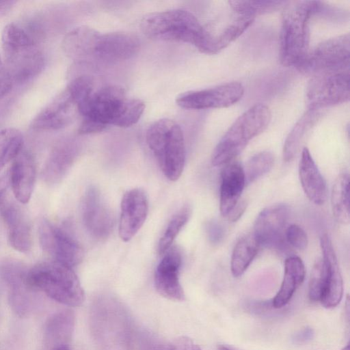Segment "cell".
I'll return each mask as SVG.
<instances>
[{
	"label": "cell",
	"instance_id": "cell-21",
	"mask_svg": "<svg viewBox=\"0 0 350 350\" xmlns=\"http://www.w3.org/2000/svg\"><path fill=\"white\" fill-rule=\"evenodd\" d=\"M36 178V168L32 155L21 152L13 161L9 181L15 198L21 204H27L32 195Z\"/></svg>",
	"mask_w": 350,
	"mask_h": 350
},
{
	"label": "cell",
	"instance_id": "cell-18",
	"mask_svg": "<svg viewBox=\"0 0 350 350\" xmlns=\"http://www.w3.org/2000/svg\"><path fill=\"white\" fill-rule=\"evenodd\" d=\"M1 215L7 228L10 245L20 252H28L32 245V235L26 213L18 204L8 202L1 206Z\"/></svg>",
	"mask_w": 350,
	"mask_h": 350
},
{
	"label": "cell",
	"instance_id": "cell-26",
	"mask_svg": "<svg viewBox=\"0 0 350 350\" xmlns=\"http://www.w3.org/2000/svg\"><path fill=\"white\" fill-rule=\"evenodd\" d=\"M74 327V315L66 310L54 314L46 322L44 341L46 350L68 346Z\"/></svg>",
	"mask_w": 350,
	"mask_h": 350
},
{
	"label": "cell",
	"instance_id": "cell-15",
	"mask_svg": "<svg viewBox=\"0 0 350 350\" xmlns=\"http://www.w3.org/2000/svg\"><path fill=\"white\" fill-rule=\"evenodd\" d=\"M182 254L176 246H172L158 264L154 273V285L163 297L174 301L185 299V293L179 280Z\"/></svg>",
	"mask_w": 350,
	"mask_h": 350
},
{
	"label": "cell",
	"instance_id": "cell-22",
	"mask_svg": "<svg viewBox=\"0 0 350 350\" xmlns=\"http://www.w3.org/2000/svg\"><path fill=\"white\" fill-rule=\"evenodd\" d=\"M77 153V147L72 142L63 141L57 144L42 167V180L51 185L59 183L70 170Z\"/></svg>",
	"mask_w": 350,
	"mask_h": 350
},
{
	"label": "cell",
	"instance_id": "cell-9",
	"mask_svg": "<svg viewBox=\"0 0 350 350\" xmlns=\"http://www.w3.org/2000/svg\"><path fill=\"white\" fill-rule=\"evenodd\" d=\"M349 70L314 75L308 83L306 99L308 109L319 110L349 100Z\"/></svg>",
	"mask_w": 350,
	"mask_h": 350
},
{
	"label": "cell",
	"instance_id": "cell-7",
	"mask_svg": "<svg viewBox=\"0 0 350 350\" xmlns=\"http://www.w3.org/2000/svg\"><path fill=\"white\" fill-rule=\"evenodd\" d=\"M271 118L269 107L256 104L241 115L230 126L215 148L211 163L214 166L231 162L254 137L262 133Z\"/></svg>",
	"mask_w": 350,
	"mask_h": 350
},
{
	"label": "cell",
	"instance_id": "cell-37",
	"mask_svg": "<svg viewBox=\"0 0 350 350\" xmlns=\"http://www.w3.org/2000/svg\"><path fill=\"white\" fill-rule=\"evenodd\" d=\"M287 242L294 248L303 250L307 247L308 237L304 230L297 224L290 225L285 230Z\"/></svg>",
	"mask_w": 350,
	"mask_h": 350
},
{
	"label": "cell",
	"instance_id": "cell-32",
	"mask_svg": "<svg viewBox=\"0 0 350 350\" xmlns=\"http://www.w3.org/2000/svg\"><path fill=\"white\" fill-rule=\"evenodd\" d=\"M191 214L190 206L185 205L172 217L159 239L158 244L159 255L164 254L172 247L174 239L188 221Z\"/></svg>",
	"mask_w": 350,
	"mask_h": 350
},
{
	"label": "cell",
	"instance_id": "cell-30",
	"mask_svg": "<svg viewBox=\"0 0 350 350\" xmlns=\"http://www.w3.org/2000/svg\"><path fill=\"white\" fill-rule=\"evenodd\" d=\"M260 245L254 234H247L236 243L231 256L230 269L234 277L241 276L257 254Z\"/></svg>",
	"mask_w": 350,
	"mask_h": 350
},
{
	"label": "cell",
	"instance_id": "cell-38",
	"mask_svg": "<svg viewBox=\"0 0 350 350\" xmlns=\"http://www.w3.org/2000/svg\"><path fill=\"white\" fill-rule=\"evenodd\" d=\"M14 82L0 54V100L11 90Z\"/></svg>",
	"mask_w": 350,
	"mask_h": 350
},
{
	"label": "cell",
	"instance_id": "cell-42",
	"mask_svg": "<svg viewBox=\"0 0 350 350\" xmlns=\"http://www.w3.org/2000/svg\"><path fill=\"white\" fill-rule=\"evenodd\" d=\"M247 202L244 200H239L226 217L230 222L237 221L243 214L247 208Z\"/></svg>",
	"mask_w": 350,
	"mask_h": 350
},
{
	"label": "cell",
	"instance_id": "cell-46",
	"mask_svg": "<svg viewBox=\"0 0 350 350\" xmlns=\"http://www.w3.org/2000/svg\"><path fill=\"white\" fill-rule=\"evenodd\" d=\"M54 350H70L68 346H62L56 348Z\"/></svg>",
	"mask_w": 350,
	"mask_h": 350
},
{
	"label": "cell",
	"instance_id": "cell-11",
	"mask_svg": "<svg viewBox=\"0 0 350 350\" xmlns=\"http://www.w3.org/2000/svg\"><path fill=\"white\" fill-rule=\"evenodd\" d=\"M28 269L22 262L12 259L0 264V276L8 286L10 306L20 317L31 312L36 291L28 282Z\"/></svg>",
	"mask_w": 350,
	"mask_h": 350
},
{
	"label": "cell",
	"instance_id": "cell-31",
	"mask_svg": "<svg viewBox=\"0 0 350 350\" xmlns=\"http://www.w3.org/2000/svg\"><path fill=\"white\" fill-rule=\"evenodd\" d=\"M23 143V135L18 129L0 130V171L22 152Z\"/></svg>",
	"mask_w": 350,
	"mask_h": 350
},
{
	"label": "cell",
	"instance_id": "cell-8",
	"mask_svg": "<svg viewBox=\"0 0 350 350\" xmlns=\"http://www.w3.org/2000/svg\"><path fill=\"white\" fill-rule=\"evenodd\" d=\"M350 38L344 34L319 43L297 68L314 75L349 70Z\"/></svg>",
	"mask_w": 350,
	"mask_h": 350
},
{
	"label": "cell",
	"instance_id": "cell-10",
	"mask_svg": "<svg viewBox=\"0 0 350 350\" xmlns=\"http://www.w3.org/2000/svg\"><path fill=\"white\" fill-rule=\"evenodd\" d=\"M38 231L42 249L53 260L71 268L83 260L84 252L82 247L66 230L42 218L38 223Z\"/></svg>",
	"mask_w": 350,
	"mask_h": 350
},
{
	"label": "cell",
	"instance_id": "cell-13",
	"mask_svg": "<svg viewBox=\"0 0 350 350\" xmlns=\"http://www.w3.org/2000/svg\"><path fill=\"white\" fill-rule=\"evenodd\" d=\"M81 215L83 226L93 237L103 239L111 234L114 225L113 216L96 187L90 186L83 194Z\"/></svg>",
	"mask_w": 350,
	"mask_h": 350
},
{
	"label": "cell",
	"instance_id": "cell-41",
	"mask_svg": "<svg viewBox=\"0 0 350 350\" xmlns=\"http://www.w3.org/2000/svg\"><path fill=\"white\" fill-rule=\"evenodd\" d=\"M250 312L256 314H262L274 308L272 305V301H252L246 306Z\"/></svg>",
	"mask_w": 350,
	"mask_h": 350
},
{
	"label": "cell",
	"instance_id": "cell-27",
	"mask_svg": "<svg viewBox=\"0 0 350 350\" xmlns=\"http://www.w3.org/2000/svg\"><path fill=\"white\" fill-rule=\"evenodd\" d=\"M305 273L304 264L300 258L292 256L285 260L282 284L271 300L275 309L281 308L288 303L296 289L304 282Z\"/></svg>",
	"mask_w": 350,
	"mask_h": 350
},
{
	"label": "cell",
	"instance_id": "cell-29",
	"mask_svg": "<svg viewBox=\"0 0 350 350\" xmlns=\"http://www.w3.org/2000/svg\"><path fill=\"white\" fill-rule=\"evenodd\" d=\"M332 209L336 220L346 225L350 221L349 176L341 173L335 180L331 194Z\"/></svg>",
	"mask_w": 350,
	"mask_h": 350
},
{
	"label": "cell",
	"instance_id": "cell-28",
	"mask_svg": "<svg viewBox=\"0 0 350 350\" xmlns=\"http://www.w3.org/2000/svg\"><path fill=\"white\" fill-rule=\"evenodd\" d=\"M320 116L319 110L308 109L298 120L288 135L283 147V159L292 161L298 152L305 135L314 125Z\"/></svg>",
	"mask_w": 350,
	"mask_h": 350
},
{
	"label": "cell",
	"instance_id": "cell-16",
	"mask_svg": "<svg viewBox=\"0 0 350 350\" xmlns=\"http://www.w3.org/2000/svg\"><path fill=\"white\" fill-rule=\"evenodd\" d=\"M288 215L289 208L284 204L271 205L258 214L253 234L260 246L278 247L282 243Z\"/></svg>",
	"mask_w": 350,
	"mask_h": 350
},
{
	"label": "cell",
	"instance_id": "cell-1",
	"mask_svg": "<svg viewBox=\"0 0 350 350\" xmlns=\"http://www.w3.org/2000/svg\"><path fill=\"white\" fill-rule=\"evenodd\" d=\"M144 109L142 100L128 98L122 87H103L77 106L83 117L79 133H98L110 125L129 127L139 120Z\"/></svg>",
	"mask_w": 350,
	"mask_h": 350
},
{
	"label": "cell",
	"instance_id": "cell-43",
	"mask_svg": "<svg viewBox=\"0 0 350 350\" xmlns=\"http://www.w3.org/2000/svg\"><path fill=\"white\" fill-rule=\"evenodd\" d=\"M207 227V232L209 239L213 242L219 241L221 236V231L219 226L217 224L211 223L208 225Z\"/></svg>",
	"mask_w": 350,
	"mask_h": 350
},
{
	"label": "cell",
	"instance_id": "cell-45",
	"mask_svg": "<svg viewBox=\"0 0 350 350\" xmlns=\"http://www.w3.org/2000/svg\"><path fill=\"white\" fill-rule=\"evenodd\" d=\"M16 1H0V17L6 15L13 8Z\"/></svg>",
	"mask_w": 350,
	"mask_h": 350
},
{
	"label": "cell",
	"instance_id": "cell-17",
	"mask_svg": "<svg viewBox=\"0 0 350 350\" xmlns=\"http://www.w3.org/2000/svg\"><path fill=\"white\" fill-rule=\"evenodd\" d=\"M77 105L67 88L53 98L33 119L31 127L37 131H54L68 125Z\"/></svg>",
	"mask_w": 350,
	"mask_h": 350
},
{
	"label": "cell",
	"instance_id": "cell-2",
	"mask_svg": "<svg viewBox=\"0 0 350 350\" xmlns=\"http://www.w3.org/2000/svg\"><path fill=\"white\" fill-rule=\"evenodd\" d=\"M141 29L157 40L189 43L206 54H215L214 37L190 12L171 10L154 12L142 20Z\"/></svg>",
	"mask_w": 350,
	"mask_h": 350
},
{
	"label": "cell",
	"instance_id": "cell-23",
	"mask_svg": "<svg viewBox=\"0 0 350 350\" xmlns=\"http://www.w3.org/2000/svg\"><path fill=\"white\" fill-rule=\"evenodd\" d=\"M243 167L237 162H230L221 172L219 210L226 217L237 204L245 185Z\"/></svg>",
	"mask_w": 350,
	"mask_h": 350
},
{
	"label": "cell",
	"instance_id": "cell-40",
	"mask_svg": "<svg viewBox=\"0 0 350 350\" xmlns=\"http://www.w3.org/2000/svg\"><path fill=\"white\" fill-rule=\"evenodd\" d=\"M314 336V331L310 327H306L297 332L292 337L294 344L302 345L311 340Z\"/></svg>",
	"mask_w": 350,
	"mask_h": 350
},
{
	"label": "cell",
	"instance_id": "cell-48",
	"mask_svg": "<svg viewBox=\"0 0 350 350\" xmlns=\"http://www.w3.org/2000/svg\"><path fill=\"white\" fill-rule=\"evenodd\" d=\"M341 350H349V344L348 343L345 347H343Z\"/></svg>",
	"mask_w": 350,
	"mask_h": 350
},
{
	"label": "cell",
	"instance_id": "cell-25",
	"mask_svg": "<svg viewBox=\"0 0 350 350\" xmlns=\"http://www.w3.org/2000/svg\"><path fill=\"white\" fill-rule=\"evenodd\" d=\"M100 33L88 26L77 27L64 38L62 49L70 58L83 59L94 57Z\"/></svg>",
	"mask_w": 350,
	"mask_h": 350
},
{
	"label": "cell",
	"instance_id": "cell-4",
	"mask_svg": "<svg viewBox=\"0 0 350 350\" xmlns=\"http://www.w3.org/2000/svg\"><path fill=\"white\" fill-rule=\"evenodd\" d=\"M3 62L14 83H23L43 69L44 57L35 39L23 27L10 23L1 33Z\"/></svg>",
	"mask_w": 350,
	"mask_h": 350
},
{
	"label": "cell",
	"instance_id": "cell-12",
	"mask_svg": "<svg viewBox=\"0 0 350 350\" xmlns=\"http://www.w3.org/2000/svg\"><path fill=\"white\" fill-rule=\"evenodd\" d=\"M244 87L239 82H229L179 95L176 103L187 109H206L230 107L243 96Z\"/></svg>",
	"mask_w": 350,
	"mask_h": 350
},
{
	"label": "cell",
	"instance_id": "cell-34",
	"mask_svg": "<svg viewBox=\"0 0 350 350\" xmlns=\"http://www.w3.org/2000/svg\"><path fill=\"white\" fill-rule=\"evenodd\" d=\"M274 163V156L262 151L252 156L243 167L245 183H251L270 171Z\"/></svg>",
	"mask_w": 350,
	"mask_h": 350
},
{
	"label": "cell",
	"instance_id": "cell-20",
	"mask_svg": "<svg viewBox=\"0 0 350 350\" xmlns=\"http://www.w3.org/2000/svg\"><path fill=\"white\" fill-rule=\"evenodd\" d=\"M320 245L328 274L327 284L319 301L323 307L332 308L336 307L342 299L343 281L336 254L327 234L321 236Z\"/></svg>",
	"mask_w": 350,
	"mask_h": 350
},
{
	"label": "cell",
	"instance_id": "cell-19",
	"mask_svg": "<svg viewBox=\"0 0 350 350\" xmlns=\"http://www.w3.org/2000/svg\"><path fill=\"white\" fill-rule=\"evenodd\" d=\"M137 38L126 32H110L100 34L94 57L108 62L125 60L139 50Z\"/></svg>",
	"mask_w": 350,
	"mask_h": 350
},
{
	"label": "cell",
	"instance_id": "cell-47",
	"mask_svg": "<svg viewBox=\"0 0 350 350\" xmlns=\"http://www.w3.org/2000/svg\"><path fill=\"white\" fill-rule=\"evenodd\" d=\"M218 350H233V349H231L230 348H228L226 346H224V345H220L219 347H218Z\"/></svg>",
	"mask_w": 350,
	"mask_h": 350
},
{
	"label": "cell",
	"instance_id": "cell-44",
	"mask_svg": "<svg viewBox=\"0 0 350 350\" xmlns=\"http://www.w3.org/2000/svg\"><path fill=\"white\" fill-rule=\"evenodd\" d=\"M9 184V174H5L0 177V204L3 200Z\"/></svg>",
	"mask_w": 350,
	"mask_h": 350
},
{
	"label": "cell",
	"instance_id": "cell-35",
	"mask_svg": "<svg viewBox=\"0 0 350 350\" xmlns=\"http://www.w3.org/2000/svg\"><path fill=\"white\" fill-rule=\"evenodd\" d=\"M254 19V17L240 16L219 35L213 36L215 53L239 38L250 26Z\"/></svg>",
	"mask_w": 350,
	"mask_h": 350
},
{
	"label": "cell",
	"instance_id": "cell-39",
	"mask_svg": "<svg viewBox=\"0 0 350 350\" xmlns=\"http://www.w3.org/2000/svg\"><path fill=\"white\" fill-rule=\"evenodd\" d=\"M167 350H202L191 338L181 336L175 339L169 345Z\"/></svg>",
	"mask_w": 350,
	"mask_h": 350
},
{
	"label": "cell",
	"instance_id": "cell-33",
	"mask_svg": "<svg viewBox=\"0 0 350 350\" xmlns=\"http://www.w3.org/2000/svg\"><path fill=\"white\" fill-rule=\"evenodd\" d=\"M287 1H230L232 9L240 16L254 17L275 11Z\"/></svg>",
	"mask_w": 350,
	"mask_h": 350
},
{
	"label": "cell",
	"instance_id": "cell-3",
	"mask_svg": "<svg viewBox=\"0 0 350 350\" xmlns=\"http://www.w3.org/2000/svg\"><path fill=\"white\" fill-rule=\"evenodd\" d=\"M321 10L319 1H287L282 15L280 59L284 66L298 68L309 52V20Z\"/></svg>",
	"mask_w": 350,
	"mask_h": 350
},
{
	"label": "cell",
	"instance_id": "cell-5",
	"mask_svg": "<svg viewBox=\"0 0 350 350\" xmlns=\"http://www.w3.org/2000/svg\"><path fill=\"white\" fill-rule=\"evenodd\" d=\"M27 280L34 289L63 305L77 307L84 301L83 289L72 268L59 262L38 263L28 269Z\"/></svg>",
	"mask_w": 350,
	"mask_h": 350
},
{
	"label": "cell",
	"instance_id": "cell-36",
	"mask_svg": "<svg viewBox=\"0 0 350 350\" xmlns=\"http://www.w3.org/2000/svg\"><path fill=\"white\" fill-rule=\"evenodd\" d=\"M327 268L323 259L314 263L309 282L308 296L311 301H320L327 281Z\"/></svg>",
	"mask_w": 350,
	"mask_h": 350
},
{
	"label": "cell",
	"instance_id": "cell-24",
	"mask_svg": "<svg viewBox=\"0 0 350 350\" xmlns=\"http://www.w3.org/2000/svg\"><path fill=\"white\" fill-rule=\"evenodd\" d=\"M299 176L308 199L315 204H323L327 198L326 183L307 148H304L301 152Z\"/></svg>",
	"mask_w": 350,
	"mask_h": 350
},
{
	"label": "cell",
	"instance_id": "cell-14",
	"mask_svg": "<svg viewBox=\"0 0 350 350\" xmlns=\"http://www.w3.org/2000/svg\"><path fill=\"white\" fill-rule=\"evenodd\" d=\"M148 213V200L140 188L126 191L120 204L118 232L120 239L129 241L144 224Z\"/></svg>",
	"mask_w": 350,
	"mask_h": 350
},
{
	"label": "cell",
	"instance_id": "cell-6",
	"mask_svg": "<svg viewBox=\"0 0 350 350\" xmlns=\"http://www.w3.org/2000/svg\"><path fill=\"white\" fill-rule=\"evenodd\" d=\"M146 139L165 176L171 181L178 180L183 171L186 157L180 126L172 120H158L148 127Z\"/></svg>",
	"mask_w": 350,
	"mask_h": 350
}]
</instances>
